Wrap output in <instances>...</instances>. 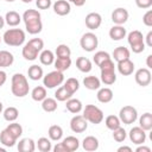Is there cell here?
Segmentation results:
<instances>
[{
	"label": "cell",
	"mask_w": 152,
	"mask_h": 152,
	"mask_svg": "<svg viewBox=\"0 0 152 152\" xmlns=\"http://www.w3.org/2000/svg\"><path fill=\"white\" fill-rule=\"evenodd\" d=\"M21 19L25 23V28L30 34H37L42 32L43 24L40 19V13L37 10H26L21 17Z\"/></svg>",
	"instance_id": "1"
},
{
	"label": "cell",
	"mask_w": 152,
	"mask_h": 152,
	"mask_svg": "<svg viewBox=\"0 0 152 152\" xmlns=\"http://www.w3.org/2000/svg\"><path fill=\"white\" fill-rule=\"evenodd\" d=\"M11 91L17 97H24L30 91V86L26 76L23 74H14L11 78Z\"/></svg>",
	"instance_id": "2"
},
{
	"label": "cell",
	"mask_w": 152,
	"mask_h": 152,
	"mask_svg": "<svg viewBox=\"0 0 152 152\" xmlns=\"http://www.w3.org/2000/svg\"><path fill=\"white\" fill-rule=\"evenodd\" d=\"M25 32L21 28H10L5 31L2 40L10 46H20L25 43Z\"/></svg>",
	"instance_id": "3"
},
{
	"label": "cell",
	"mask_w": 152,
	"mask_h": 152,
	"mask_svg": "<svg viewBox=\"0 0 152 152\" xmlns=\"http://www.w3.org/2000/svg\"><path fill=\"white\" fill-rule=\"evenodd\" d=\"M82 115L88 122L94 124V125L101 124L103 121V119H104L103 112L95 104H87L83 108V114Z\"/></svg>",
	"instance_id": "4"
},
{
	"label": "cell",
	"mask_w": 152,
	"mask_h": 152,
	"mask_svg": "<svg viewBox=\"0 0 152 152\" xmlns=\"http://www.w3.org/2000/svg\"><path fill=\"white\" fill-rule=\"evenodd\" d=\"M127 40L128 44L131 46V50L134 53H140L145 50V40H144V36L139 30H134L131 31L127 34Z\"/></svg>",
	"instance_id": "5"
},
{
	"label": "cell",
	"mask_w": 152,
	"mask_h": 152,
	"mask_svg": "<svg viewBox=\"0 0 152 152\" xmlns=\"http://www.w3.org/2000/svg\"><path fill=\"white\" fill-rule=\"evenodd\" d=\"M63 82H64L63 72L58 71L56 69L53 71L48 72L45 76H43V84H44L45 88H49V89L56 88L57 86H61Z\"/></svg>",
	"instance_id": "6"
},
{
	"label": "cell",
	"mask_w": 152,
	"mask_h": 152,
	"mask_svg": "<svg viewBox=\"0 0 152 152\" xmlns=\"http://www.w3.org/2000/svg\"><path fill=\"white\" fill-rule=\"evenodd\" d=\"M80 45L81 48L87 51V52H93L95 51V49L97 48L99 45V39H97V36L93 32H86L81 39H80Z\"/></svg>",
	"instance_id": "7"
},
{
	"label": "cell",
	"mask_w": 152,
	"mask_h": 152,
	"mask_svg": "<svg viewBox=\"0 0 152 152\" xmlns=\"http://www.w3.org/2000/svg\"><path fill=\"white\" fill-rule=\"evenodd\" d=\"M119 119L125 125L134 124L138 119V110L133 106H124L119 112Z\"/></svg>",
	"instance_id": "8"
},
{
	"label": "cell",
	"mask_w": 152,
	"mask_h": 152,
	"mask_svg": "<svg viewBox=\"0 0 152 152\" xmlns=\"http://www.w3.org/2000/svg\"><path fill=\"white\" fill-rule=\"evenodd\" d=\"M134 80L138 86L140 87H147L152 81V74L150 69L147 68H140L134 74Z\"/></svg>",
	"instance_id": "9"
},
{
	"label": "cell",
	"mask_w": 152,
	"mask_h": 152,
	"mask_svg": "<svg viewBox=\"0 0 152 152\" xmlns=\"http://www.w3.org/2000/svg\"><path fill=\"white\" fill-rule=\"evenodd\" d=\"M70 128L74 133H83L88 128V121L83 118V115L76 114L70 120Z\"/></svg>",
	"instance_id": "10"
},
{
	"label": "cell",
	"mask_w": 152,
	"mask_h": 152,
	"mask_svg": "<svg viewBox=\"0 0 152 152\" xmlns=\"http://www.w3.org/2000/svg\"><path fill=\"white\" fill-rule=\"evenodd\" d=\"M129 140L135 145H142L146 141V131H144L140 126H135L131 128L128 133Z\"/></svg>",
	"instance_id": "11"
},
{
	"label": "cell",
	"mask_w": 152,
	"mask_h": 152,
	"mask_svg": "<svg viewBox=\"0 0 152 152\" xmlns=\"http://www.w3.org/2000/svg\"><path fill=\"white\" fill-rule=\"evenodd\" d=\"M84 23H86V26L89 28V30H96L101 26L102 24V17L100 13L97 12H90L86 15V19H84Z\"/></svg>",
	"instance_id": "12"
},
{
	"label": "cell",
	"mask_w": 152,
	"mask_h": 152,
	"mask_svg": "<svg viewBox=\"0 0 152 152\" xmlns=\"http://www.w3.org/2000/svg\"><path fill=\"white\" fill-rule=\"evenodd\" d=\"M128 11L124 7H118L112 12V21L115 25H124L128 20Z\"/></svg>",
	"instance_id": "13"
},
{
	"label": "cell",
	"mask_w": 152,
	"mask_h": 152,
	"mask_svg": "<svg viewBox=\"0 0 152 152\" xmlns=\"http://www.w3.org/2000/svg\"><path fill=\"white\" fill-rule=\"evenodd\" d=\"M52 7H53V12L61 17L69 14L71 11V6L68 0H57L53 2Z\"/></svg>",
	"instance_id": "14"
},
{
	"label": "cell",
	"mask_w": 152,
	"mask_h": 152,
	"mask_svg": "<svg viewBox=\"0 0 152 152\" xmlns=\"http://www.w3.org/2000/svg\"><path fill=\"white\" fill-rule=\"evenodd\" d=\"M39 50L37 48H34L30 42H27L24 48H23V51H21V55L23 57L26 59V61H36L38 58V55H39Z\"/></svg>",
	"instance_id": "15"
},
{
	"label": "cell",
	"mask_w": 152,
	"mask_h": 152,
	"mask_svg": "<svg viewBox=\"0 0 152 152\" xmlns=\"http://www.w3.org/2000/svg\"><path fill=\"white\" fill-rule=\"evenodd\" d=\"M118 71L121 74V75H124V76H129V75H132L133 74V71H134V63L129 59V58H127V59H124V61H120V62H118Z\"/></svg>",
	"instance_id": "16"
},
{
	"label": "cell",
	"mask_w": 152,
	"mask_h": 152,
	"mask_svg": "<svg viewBox=\"0 0 152 152\" xmlns=\"http://www.w3.org/2000/svg\"><path fill=\"white\" fill-rule=\"evenodd\" d=\"M113 96H114V94H113V90L110 88H107V87L101 88L100 87L97 89L96 97H97V101L101 102V103H108V102H110L113 100Z\"/></svg>",
	"instance_id": "17"
},
{
	"label": "cell",
	"mask_w": 152,
	"mask_h": 152,
	"mask_svg": "<svg viewBox=\"0 0 152 152\" xmlns=\"http://www.w3.org/2000/svg\"><path fill=\"white\" fill-rule=\"evenodd\" d=\"M99 145H100L99 139L94 135H88L82 140V147L84 151H88V152L96 151L99 148Z\"/></svg>",
	"instance_id": "18"
},
{
	"label": "cell",
	"mask_w": 152,
	"mask_h": 152,
	"mask_svg": "<svg viewBox=\"0 0 152 152\" xmlns=\"http://www.w3.org/2000/svg\"><path fill=\"white\" fill-rule=\"evenodd\" d=\"M36 150V142L31 138H23L18 142L19 152H33Z\"/></svg>",
	"instance_id": "19"
},
{
	"label": "cell",
	"mask_w": 152,
	"mask_h": 152,
	"mask_svg": "<svg viewBox=\"0 0 152 152\" xmlns=\"http://www.w3.org/2000/svg\"><path fill=\"white\" fill-rule=\"evenodd\" d=\"M127 32L122 25H114L109 30V37L112 40H121L126 37Z\"/></svg>",
	"instance_id": "20"
},
{
	"label": "cell",
	"mask_w": 152,
	"mask_h": 152,
	"mask_svg": "<svg viewBox=\"0 0 152 152\" xmlns=\"http://www.w3.org/2000/svg\"><path fill=\"white\" fill-rule=\"evenodd\" d=\"M83 86L89 90H97L101 87V81L96 76H86L83 78Z\"/></svg>",
	"instance_id": "21"
},
{
	"label": "cell",
	"mask_w": 152,
	"mask_h": 152,
	"mask_svg": "<svg viewBox=\"0 0 152 152\" xmlns=\"http://www.w3.org/2000/svg\"><path fill=\"white\" fill-rule=\"evenodd\" d=\"M20 21H21V15L15 11H8L5 15V23L8 26H12V27L18 26Z\"/></svg>",
	"instance_id": "22"
},
{
	"label": "cell",
	"mask_w": 152,
	"mask_h": 152,
	"mask_svg": "<svg viewBox=\"0 0 152 152\" xmlns=\"http://www.w3.org/2000/svg\"><path fill=\"white\" fill-rule=\"evenodd\" d=\"M53 65H55V69L58 70V71H65L70 68L71 65V58L70 57H57L55 61H53Z\"/></svg>",
	"instance_id": "23"
},
{
	"label": "cell",
	"mask_w": 152,
	"mask_h": 152,
	"mask_svg": "<svg viewBox=\"0 0 152 152\" xmlns=\"http://www.w3.org/2000/svg\"><path fill=\"white\" fill-rule=\"evenodd\" d=\"M65 108H66L70 113H72V114H78V113L83 109V106H82V102H81L78 99L70 97L69 100H66Z\"/></svg>",
	"instance_id": "24"
},
{
	"label": "cell",
	"mask_w": 152,
	"mask_h": 152,
	"mask_svg": "<svg viewBox=\"0 0 152 152\" xmlns=\"http://www.w3.org/2000/svg\"><path fill=\"white\" fill-rule=\"evenodd\" d=\"M112 56H113L114 61L120 62V61H124V59L129 58V56H131V51H129L127 48H125V46H118V48L114 49Z\"/></svg>",
	"instance_id": "25"
},
{
	"label": "cell",
	"mask_w": 152,
	"mask_h": 152,
	"mask_svg": "<svg viewBox=\"0 0 152 152\" xmlns=\"http://www.w3.org/2000/svg\"><path fill=\"white\" fill-rule=\"evenodd\" d=\"M27 76L30 80L32 81H38L40 78H43L44 76V71H43V68L37 65V64H33L31 65L28 69H27Z\"/></svg>",
	"instance_id": "26"
},
{
	"label": "cell",
	"mask_w": 152,
	"mask_h": 152,
	"mask_svg": "<svg viewBox=\"0 0 152 152\" xmlns=\"http://www.w3.org/2000/svg\"><path fill=\"white\" fill-rule=\"evenodd\" d=\"M100 81L104 83L106 86H112L116 81V74L115 70H102L101 71V77Z\"/></svg>",
	"instance_id": "27"
},
{
	"label": "cell",
	"mask_w": 152,
	"mask_h": 152,
	"mask_svg": "<svg viewBox=\"0 0 152 152\" xmlns=\"http://www.w3.org/2000/svg\"><path fill=\"white\" fill-rule=\"evenodd\" d=\"M0 142L6 147H13L17 142V139L13 135H11L10 132H7V129L5 128L0 132Z\"/></svg>",
	"instance_id": "28"
},
{
	"label": "cell",
	"mask_w": 152,
	"mask_h": 152,
	"mask_svg": "<svg viewBox=\"0 0 152 152\" xmlns=\"http://www.w3.org/2000/svg\"><path fill=\"white\" fill-rule=\"evenodd\" d=\"M14 62L13 55L7 50H0V68L11 66Z\"/></svg>",
	"instance_id": "29"
},
{
	"label": "cell",
	"mask_w": 152,
	"mask_h": 152,
	"mask_svg": "<svg viewBox=\"0 0 152 152\" xmlns=\"http://www.w3.org/2000/svg\"><path fill=\"white\" fill-rule=\"evenodd\" d=\"M76 66L81 72H89L93 68V64H91V61L89 58L81 56L76 59Z\"/></svg>",
	"instance_id": "30"
},
{
	"label": "cell",
	"mask_w": 152,
	"mask_h": 152,
	"mask_svg": "<svg viewBox=\"0 0 152 152\" xmlns=\"http://www.w3.org/2000/svg\"><path fill=\"white\" fill-rule=\"evenodd\" d=\"M48 135L50 138V140H53V141H58L62 139L63 137V128L59 126V125H52L49 127L48 129Z\"/></svg>",
	"instance_id": "31"
},
{
	"label": "cell",
	"mask_w": 152,
	"mask_h": 152,
	"mask_svg": "<svg viewBox=\"0 0 152 152\" xmlns=\"http://www.w3.org/2000/svg\"><path fill=\"white\" fill-rule=\"evenodd\" d=\"M46 88L43 87V86H37L32 89L31 91V97L33 101H37V102H42L45 97H46Z\"/></svg>",
	"instance_id": "32"
},
{
	"label": "cell",
	"mask_w": 152,
	"mask_h": 152,
	"mask_svg": "<svg viewBox=\"0 0 152 152\" xmlns=\"http://www.w3.org/2000/svg\"><path fill=\"white\" fill-rule=\"evenodd\" d=\"M62 142L65 145L68 152H74L76 150H78V147H80V140L74 135H69V137L64 138Z\"/></svg>",
	"instance_id": "33"
},
{
	"label": "cell",
	"mask_w": 152,
	"mask_h": 152,
	"mask_svg": "<svg viewBox=\"0 0 152 152\" xmlns=\"http://www.w3.org/2000/svg\"><path fill=\"white\" fill-rule=\"evenodd\" d=\"M58 104H57V100L56 99H52V97H45L43 101H42V108L44 112L46 113H52L57 109Z\"/></svg>",
	"instance_id": "34"
},
{
	"label": "cell",
	"mask_w": 152,
	"mask_h": 152,
	"mask_svg": "<svg viewBox=\"0 0 152 152\" xmlns=\"http://www.w3.org/2000/svg\"><path fill=\"white\" fill-rule=\"evenodd\" d=\"M139 126L144 131H151L152 129V114L150 112L144 113L139 118Z\"/></svg>",
	"instance_id": "35"
},
{
	"label": "cell",
	"mask_w": 152,
	"mask_h": 152,
	"mask_svg": "<svg viewBox=\"0 0 152 152\" xmlns=\"http://www.w3.org/2000/svg\"><path fill=\"white\" fill-rule=\"evenodd\" d=\"M39 61L43 65H51L55 61V55L51 50H42L39 55Z\"/></svg>",
	"instance_id": "36"
},
{
	"label": "cell",
	"mask_w": 152,
	"mask_h": 152,
	"mask_svg": "<svg viewBox=\"0 0 152 152\" xmlns=\"http://www.w3.org/2000/svg\"><path fill=\"white\" fill-rule=\"evenodd\" d=\"M2 115H4V119L8 122H12V121H15L19 116V110L15 108V107H7L6 109L2 110Z\"/></svg>",
	"instance_id": "37"
},
{
	"label": "cell",
	"mask_w": 152,
	"mask_h": 152,
	"mask_svg": "<svg viewBox=\"0 0 152 152\" xmlns=\"http://www.w3.org/2000/svg\"><path fill=\"white\" fill-rule=\"evenodd\" d=\"M70 97H72V94L64 87V86H61L59 88H57L56 93H55V99L57 101H61V102H64L66 100H69Z\"/></svg>",
	"instance_id": "38"
},
{
	"label": "cell",
	"mask_w": 152,
	"mask_h": 152,
	"mask_svg": "<svg viewBox=\"0 0 152 152\" xmlns=\"http://www.w3.org/2000/svg\"><path fill=\"white\" fill-rule=\"evenodd\" d=\"M6 129H7V132H10V134L13 135L17 140H18V139L21 137V134H23V127H21V125L18 124V122H14V121H12V124H8V126L6 127Z\"/></svg>",
	"instance_id": "39"
},
{
	"label": "cell",
	"mask_w": 152,
	"mask_h": 152,
	"mask_svg": "<svg viewBox=\"0 0 152 152\" xmlns=\"http://www.w3.org/2000/svg\"><path fill=\"white\" fill-rule=\"evenodd\" d=\"M37 147L40 152H50L52 150V145H51V140L50 138H45L42 137L38 139L37 141Z\"/></svg>",
	"instance_id": "40"
},
{
	"label": "cell",
	"mask_w": 152,
	"mask_h": 152,
	"mask_svg": "<svg viewBox=\"0 0 152 152\" xmlns=\"http://www.w3.org/2000/svg\"><path fill=\"white\" fill-rule=\"evenodd\" d=\"M104 124H106V127H107L108 129L113 131V129L120 127L121 121H120L119 116H116V115H108V116L104 119Z\"/></svg>",
	"instance_id": "41"
},
{
	"label": "cell",
	"mask_w": 152,
	"mask_h": 152,
	"mask_svg": "<svg viewBox=\"0 0 152 152\" xmlns=\"http://www.w3.org/2000/svg\"><path fill=\"white\" fill-rule=\"evenodd\" d=\"M64 87H65V88L74 95V94L80 89V82H78L77 78H75V77H70V78H68V80L65 81Z\"/></svg>",
	"instance_id": "42"
},
{
	"label": "cell",
	"mask_w": 152,
	"mask_h": 152,
	"mask_svg": "<svg viewBox=\"0 0 152 152\" xmlns=\"http://www.w3.org/2000/svg\"><path fill=\"white\" fill-rule=\"evenodd\" d=\"M109 58H112V57H110V55L108 52H106V51H97V52H95V55L93 57V61L99 66L102 62H104L106 59H109Z\"/></svg>",
	"instance_id": "43"
},
{
	"label": "cell",
	"mask_w": 152,
	"mask_h": 152,
	"mask_svg": "<svg viewBox=\"0 0 152 152\" xmlns=\"http://www.w3.org/2000/svg\"><path fill=\"white\" fill-rule=\"evenodd\" d=\"M71 50L66 44H59L56 48V56L57 57H70Z\"/></svg>",
	"instance_id": "44"
},
{
	"label": "cell",
	"mask_w": 152,
	"mask_h": 152,
	"mask_svg": "<svg viewBox=\"0 0 152 152\" xmlns=\"http://www.w3.org/2000/svg\"><path fill=\"white\" fill-rule=\"evenodd\" d=\"M126 137H127V133H126V131L121 126L118 127V128H115V129H113V139L115 141L122 142V141H125Z\"/></svg>",
	"instance_id": "45"
},
{
	"label": "cell",
	"mask_w": 152,
	"mask_h": 152,
	"mask_svg": "<svg viewBox=\"0 0 152 152\" xmlns=\"http://www.w3.org/2000/svg\"><path fill=\"white\" fill-rule=\"evenodd\" d=\"M99 66H100V70H101V71H102V70H115V65H114V62H113L112 58L106 59V61L102 62Z\"/></svg>",
	"instance_id": "46"
},
{
	"label": "cell",
	"mask_w": 152,
	"mask_h": 152,
	"mask_svg": "<svg viewBox=\"0 0 152 152\" xmlns=\"http://www.w3.org/2000/svg\"><path fill=\"white\" fill-rule=\"evenodd\" d=\"M142 23L147 27L152 26V10H148L144 15H142Z\"/></svg>",
	"instance_id": "47"
},
{
	"label": "cell",
	"mask_w": 152,
	"mask_h": 152,
	"mask_svg": "<svg viewBox=\"0 0 152 152\" xmlns=\"http://www.w3.org/2000/svg\"><path fill=\"white\" fill-rule=\"evenodd\" d=\"M52 5L51 0H36V6L39 10H48Z\"/></svg>",
	"instance_id": "48"
},
{
	"label": "cell",
	"mask_w": 152,
	"mask_h": 152,
	"mask_svg": "<svg viewBox=\"0 0 152 152\" xmlns=\"http://www.w3.org/2000/svg\"><path fill=\"white\" fill-rule=\"evenodd\" d=\"M135 5L139 8H150L152 6V0H135Z\"/></svg>",
	"instance_id": "49"
},
{
	"label": "cell",
	"mask_w": 152,
	"mask_h": 152,
	"mask_svg": "<svg viewBox=\"0 0 152 152\" xmlns=\"http://www.w3.org/2000/svg\"><path fill=\"white\" fill-rule=\"evenodd\" d=\"M52 150H53V152H68V150H66V147L63 142H57L52 147Z\"/></svg>",
	"instance_id": "50"
},
{
	"label": "cell",
	"mask_w": 152,
	"mask_h": 152,
	"mask_svg": "<svg viewBox=\"0 0 152 152\" xmlns=\"http://www.w3.org/2000/svg\"><path fill=\"white\" fill-rule=\"evenodd\" d=\"M146 42H145V45L147 46H152V31H148V33L146 34V37L144 38Z\"/></svg>",
	"instance_id": "51"
},
{
	"label": "cell",
	"mask_w": 152,
	"mask_h": 152,
	"mask_svg": "<svg viewBox=\"0 0 152 152\" xmlns=\"http://www.w3.org/2000/svg\"><path fill=\"white\" fill-rule=\"evenodd\" d=\"M6 80H7V74L4 70H0V88L5 84Z\"/></svg>",
	"instance_id": "52"
},
{
	"label": "cell",
	"mask_w": 152,
	"mask_h": 152,
	"mask_svg": "<svg viewBox=\"0 0 152 152\" xmlns=\"http://www.w3.org/2000/svg\"><path fill=\"white\" fill-rule=\"evenodd\" d=\"M68 1L71 2V4H74L77 7H81V6H83L86 4V0H68Z\"/></svg>",
	"instance_id": "53"
},
{
	"label": "cell",
	"mask_w": 152,
	"mask_h": 152,
	"mask_svg": "<svg viewBox=\"0 0 152 152\" xmlns=\"http://www.w3.org/2000/svg\"><path fill=\"white\" fill-rule=\"evenodd\" d=\"M135 152H151V148L147 146H138L135 148Z\"/></svg>",
	"instance_id": "54"
},
{
	"label": "cell",
	"mask_w": 152,
	"mask_h": 152,
	"mask_svg": "<svg viewBox=\"0 0 152 152\" xmlns=\"http://www.w3.org/2000/svg\"><path fill=\"white\" fill-rule=\"evenodd\" d=\"M146 65L147 69H152V55H148L146 58Z\"/></svg>",
	"instance_id": "55"
},
{
	"label": "cell",
	"mask_w": 152,
	"mask_h": 152,
	"mask_svg": "<svg viewBox=\"0 0 152 152\" xmlns=\"http://www.w3.org/2000/svg\"><path fill=\"white\" fill-rule=\"evenodd\" d=\"M124 151H126V152H133L129 146H120L118 148V152H124Z\"/></svg>",
	"instance_id": "56"
},
{
	"label": "cell",
	"mask_w": 152,
	"mask_h": 152,
	"mask_svg": "<svg viewBox=\"0 0 152 152\" xmlns=\"http://www.w3.org/2000/svg\"><path fill=\"white\" fill-rule=\"evenodd\" d=\"M4 25H5V18H2V17L0 15V28H2Z\"/></svg>",
	"instance_id": "57"
},
{
	"label": "cell",
	"mask_w": 152,
	"mask_h": 152,
	"mask_svg": "<svg viewBox=\"0 0 152 152\" xmlns=\"http://www.w3.org/2000/svg\"><path fill=\"white\" fill-rule=\"evenodd\" d=\"M2 110H4V104H2V102L0 101V114L2 113Z\"/></svg>",
	"instance_id": "58"
},
{
	"label": "cell",
	"mask_w": 152,
	"mask_h": 152,
	"mask_svg": "<svg viewBox=\"0 0 152 152\" xmlns=\"http://www.w3.org/2000/svg\"><path fill=\"white\" fill-rule=\"evenodd\" d=\"M21 1H23L24 4H30V2H32L33 0H21Z\"/></svg>",
	"instance_id": "59"
},
{
	"label": "cell",
	"mask_w": 152,
	"mask_h": 152,
	"mask_svg": "<svg viewBox=\"0 0 152 152\" xmlns=\"http://www.w3.org/2000/svg\"><path fill=\"white\" fill-rule=\"evenodd\" d=\"M0 152H5V148H2V147H0Z\"/></svg>",
	"instance_id": "60"
},
{
	"label": "cell",
	"mask_w": 152,
	"mask_h": 152,
	"mask_svg": "<svg viewBox=\"0 0 152 152\" xmlns=\"http://www.w3.org/2000/svg\"><path fill=\"white\" fill-rule=\"evenodd\" d=\"M5 1H7V2H13V1H15V0H5Z\"/></svg>",
	"instance_id": "61"
},
{
	"label": "cell",
	"mask_w": 152,
	"mask_h": 152,
	"mask_svg": "<svg viewBox=\"0 0 152 152\" xmlns=\"http://www.w3.org/2000/svg\"><path fill=\"white\" fill-rule=\"evenodd\" d=\"M1 40H2V37H1V36H0V43H1Z\"/></svg>",
	"instance_id": "62"
}]
</instances>
